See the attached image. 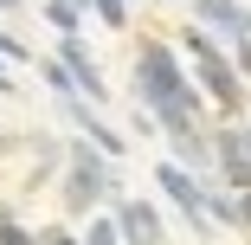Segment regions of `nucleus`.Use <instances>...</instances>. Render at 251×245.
<instances>
[{"instance_id": "obj_6", "label": "nucleus", "mask_w": 251, "mask_h": 245, "mask_svg": "<svg viewBox=\"0 0 251 245\" xmlns=\"http://www.w3.org/2000/svg\"><path fill=\"white\" fill-rule=\"evenodd\" d=\"M58 65L71 71V90L77 97H90V104H103V97H110V84H103V65H97L90 58V45L71 32V39H58Z\"/></svg>"}, {"instance_id": "obj_8", "label": "nucleus", "mask_w": 251, "mask_h": 245, "mask_svg": "<svg viewBox=\"0 0 251 245\" xmlns=\"http://www.w3.org/2000/svg\"><path fill=\"white\" fill-rule=\"evenodd\" d=\"M168 149H174V168H187L193 181H206V174H213V142H206V129H200V123L168 129Z\"/></svg>"}, {"instance_id": "obj_18", "label": "nucleus", "mask_w": 251, "mask_h": 245, "mask_svg": "<svg viewBox=\"0 0 251 245\" xmlns=\"http://www.w3.org/2000/svg\"><path fill=\"white\" fill-rule=\"evenodd\" d=\"M20 90V78H13V65H0V97H13Z\"/></svg>"}, {"instance_id": "obj_20", "label": "nucleus", "mask_w": 251, "mask_h": 245, "mask_svg": "<svg viewBox=\"0 0 251 245\" xmlns=\"http://www.w3.org/2000/svg\"><path fill=\"white\" fill-rule=\"evenodd\" d=\"M20 7H26V0H0V13H20Z\"/></svg>"}, {"instance_id": "obj_5", "label": "nucleus", "mask_w": 251, "mask_h": 245, "mask_svg": "<svg viewBox=\"0 0 251 245\" xmlns=\"http://www.w3.org/2000/svg\"><path fill=\"white\" fill-rule=\"evenodd\" d=\"M110 219H116V239H123V245H161V239H168L161 213L148 207V200H135V193L110 200Z\"/></svg>"}, {"instance_id": "obj_2", "label": "nucleus", "mask_w": 251, "mask_h": 245, "mask_svg": "<svg viewBox=\"0 0 251 245\" xmlns=\"http://www.w3.org/2000/svg\"><path fill=\"white\" fill-rule=\"evenodd\" d=\"M58 200H65V213H71V219H90V213H103L110 200H123L116 168L97 155L84 136H71V142H65V181H58Z\"/></svg>"}, {"instance_id": "obj_10", "label": "nucleus", "mask_w": 251, "mask_h": 245, "mask_svg": "<svg viewBox=\"0 0 251 245\" xmlns=\"http://www.w3.org/2000/svg\"><path fill=\"white\" fill-rule=\"evenodd\" d=\"M39 20H45V26H52L58 39H71V32L84 26V13L71 7V0H39Z\"/></svg>"}, {"instance_id": "obj_4", "label": "nucleus", "mask_w": 251, "mask_h": 245, "mask_svg": "<svg viewBox=\"0 0 251 245\" xmlns=\"http://www.w3.org/2000/svg\"><path fill=\"white\" fill-rule=\"evenodd\" d=\"M155 181L168 187V200L187 213L193 239H213V219H206V181H193V174H187V168H174V162H161V168H155Z\"/></svg>"}, {"instance_id": "obj_12", "label": "nucleus", "mask_w": 251, "mask_h": 245, "mask_svg": "<svg viewBox=\"0 0 251 245\" xmlns=\"http://www.w3.org/2000/svg\"><path fill=\"white\" fill-rule=\"evenodd\" d=\"M77 245H123V239H116V219H110V213H90V226L77 232Z\"/></svg>"}, {"instance_id": "obj_11", "label": "nucleus", "mask_w": 251, "mask_h": 245, "mask_svg": "<svg viewBox=\"0 0 251 245\" xmlns=\"http://www.w3.org/2000/svg\"><path fill=\"white\" fill-rule=\"evenodd\" d=\"M90 20H103L110 32H129V0H84Z\"/></svg>"}, {"instance_id": "obj_14", "label": "nucleus", "mask_w": 251, "mask_h": 245, "mask_svg": "<svg viewBox=\"0 0 251 245\" xmlns=\"http://www.w3.org/2000/svg\"><path fill=\"white\" fill-rule=\"evenodd\" d=\"M26 58H32V52H26V45H20L7 26H0V65H26Z\"/></svg>"}, {"instance_id": "obj_21", "label": "nucleus", "mask_w": 251, "mask_h": 245, "mask_svg": "<svg viewBox=\"0 0 251 245\" xmlns=\"http://www.w3.org/2000/svg\"><path fill=\"white\" fill-rule=\"evenodd\" d=\"M71 7H77V13H84V0H71Z\"/></svg>"}, {"instance_id": "obj_16", "label": "nucleus", "mask_w": 251, "mask_h": 245, "mask_svg": "<svg viewBox=\"0 0 251 245\" xmlns=\"http://www.w3.org/2000/svg\"><path fill=\"white\" fill-rule=\"evenodd\" d=\"M39 245H77V232H71V226H45Z\"/></svg>"}, {"instance_id": "obj_19", "label": "nucleus", "mask_w": 251, "mask_h": 245, "mask_svg": "<svg viewBox=\"0 0 251 245\" xmlns=\"http://www.w3.org/2000/svg\"><path fill=\"white\" fill-rule=\"evenodd\" d=\"M238 149H245V162H251V129H238Z\"/></svg>"}, {"instance_id": "obj_1", "label": "nucleus", "mask_w": 251, "mask_h": 245, "mask_svg": "<svg viewBox=\"0 0 251 245\" xmlns=\"http://www.w3.org/2000/svg\"><path fill=\"white\" fill-rule=\"evenodd\" d=\"M135 110L155 129H187V123L206 116L200 90L187 84V71L174 58V45H161V39H142L135 45Z\"/></svg>"}, {"instance_id": "obj_7", "label": "nucleus", "mask_w": 251, "mask_h": 245, "mask_svg": "<svg viewBox=\"0 0 251 245\" xmlns=\"http://www.w3.org/2000/svg\"><path fill=\"white\" fill-rule=\"evenodd\" d=\"M58 110H65V116H71V123H77L84 136H90V149H97V155H103V162H116V155L129 149V136H116V129H110L103 116H97V110L84 104V97H58Z\"/></svg>"}, {"instance_id": "obj_15", "label": "nucleus", "mask_w": 251, "mask_h": 245, "mask_svg": "<svg viewBox=\"0 0 251 245\" xmlns=\"http://www.w3.org/2000/svg\"><path fill=\"white\" fill-rule=\"evenodd\" d=\"M0 245H39V232L20 226V219H7V226H0Z\"/></svg>"}, {"instance_id": "obj_9", "label": "nucleus", "mask_w": 251, "mask_h": 245, "mask_svg": "<svg viewBox=\"0 0 251 245\" xmlns=\"http://www.w3.org/2000/svg\"><path fill=\"white\" fill-rule=\"evenodd\" d=\"M187 7H193V26L200 32H232L238 13H245V0H187Z\"/></svg>"}, {"instance_id": "obj_13", "label": "nucleus", "mask_w": 251, "mask_h": 245, "mask_svg": "<svg viewBox=\"0 0 251 245\" xmlns=\"http://www.w3.org/2000/svg\"><path fill=\"white\" fill-rule=\"evenodd\" d=\"M39 78H45V90H52V97H77V90H71V71H65L58 58H39Z\"/></svg>"}, {"instance_id": "obj_17", "label": "nucleus", "mask_w": 251, "mask_h": 245, "mask_svg": "<svg viewBox=\"0 0 251 245\" xmlns=\"http://www.w3.org/2000/svg\"><path fill=\"white\" fill-rule=\"evenodd\" d=\"M232 226H238V232H251V193H238V213H232Z\"/></svg>"}, {"instance_id": "obj_3", "label": "nucleus", "mask_w": 251, "mask_h": 245, "mask_svg": "<svg viewBox=\"0 0 251 245\" xmlns=\"http://www.w3.org/2000/svg\"><path fill=\"white\" fill-rule=\"evenodd\" d=\"M180 52L193 58V90H200V104H219V110H245V78L226 65V52H219V39L213 32H200V26H187L180 32Z\"/></svg>"}]
</instances>
